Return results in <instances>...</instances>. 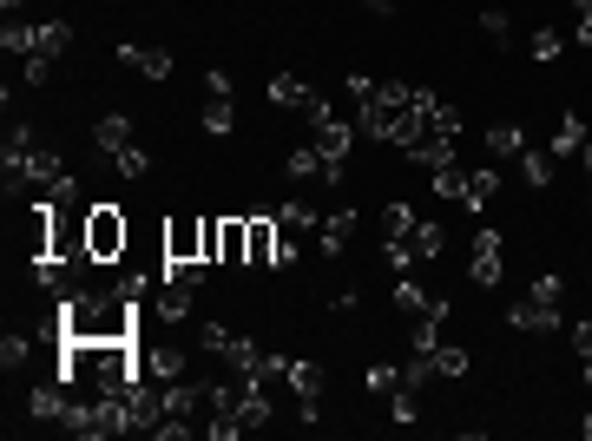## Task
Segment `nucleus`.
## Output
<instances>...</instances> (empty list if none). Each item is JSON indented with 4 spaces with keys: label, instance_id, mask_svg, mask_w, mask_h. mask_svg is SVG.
<instances>
[{
    "label": "nucleus",
    "instance_id": "nucleus-1",
    "mask_svg": "<svg viewBox=\"0 0 592 441\" xmlns=\"http://www.w3.org/2000/svg\"><path fill=\"white\" fill-rule=\"evenodd\" d=\"M139 316L132 290H60V323L73 343H132Z\"/></svg>",
    "mask_w": 592,
    "mask_h": 441
},
{
    "label": "nucleus",
    "instance_id": "nucleus-2",
    "mask_svg": "<svg viewBox=\"0 0 592 441\" xmlns=\"http://www.w3.org/2000/svg\"><path fill=\"white\" fill-rule=\"evenodd\" d=\"M125 244H132V224L119 205H86V257L93 264H119Z\"/></svg>",
    "mask_w": 592,
    "mask_h": 441
},
{
    "label": "nucleus",
    "instance_id": "nucleus-3",
    "mask_svg": "<svg viewBox=\"0 0 592 441\" xmlns=\"http://www.w3.org/2000/svg\"><path fill=\"white\" fill-rule=\"evenodd\" d=\"M244 231H250V251H244V264H257V270H270V264H290V244H283V231H277V211L270 218H244Z\"/></svg>",
    "mask_w": 592,
    "mask_h": 441
},
{
    "label": "nucleus",
    "instance_id": "nucleus-4",
    "mask_svg": "<svg viewBox=\"0 0 592 441\" xmlns=\"http://www.w3.org/2000/svg\"><path fill=\"white\" fill-rule=\"evenodd\" d=\"M310 132H316V145H323L329 158H349V145H356V119H343L329 99H316V106H310Z\"/></svg>",
    "mask_w": 592,
    "mask_h": 441
},
{
    "label": "nucleus",
    "instance_id": "nucleus-5",
    "mask_svg": "<svg viewBox=\"0 0 592 441\" xmlns=\"http://www.w3.org/2000/svg\"><path fill=\"white\" fill-rule=\"evenodd\" d=\"M158 264H204V218H172L165 224Z\"/></svg>",
    "mask_w": 592,
    "mask_h": 441
},
{
    "label": "nucleus",
    "instance_id": "nucleus-6",
    "mask_svg": "<svg viewBox=\"0 0 592 441\" xmlns=\"http://www.w3.org/2000/svg\"><path fill=\"white\" fill-rule=\"evenodd\" d=\"M468 284L494 290L500 284V231H474V251H468Z\"/></svg>",
    "mask_w": 592,
    "mask_h": 441
},
{
    "label": "nucleus",
    "instance_id": "nucleus-7",
    "mask_svg": "<svg viewBox=\"0 0 592 441\" xmlns=\"http://www.w3.org/2000/svg\"><path fill=\"white\" fill-rule=\"evenodd\" d=\"M283 382H290V395H296V422H316V395H323V369H316V363H290V369H283Z\"/></svg>",
    "mask_w": 592,
    "mask_h": 441
},
{
    "label": "nucleus",
    "instance_id": "nucleus-8",
    "mask_svg": "<svg viewBox=\"0 0 592 441\" xmlns=\"http://www.w3.org/2000/svg\"><path fill=\"white\" fill-rule=\"evenodd\" d=\"M264 93H270V106H277V112H303V119H310V106L323 99V93H310V86H303L296 73H270Z\"/></svg>",
    "mask_w": 592,
    "mask_h": 441
},
{
    "label": "nucleus",
    "instance_id": "nucleus-9",
    "mask_svg": "<svg viewBox=\"0 0 592 441\" xmlns=\"http://www.w3.org/2000/svg\"><path fill=\"white\" fill-rule=\"evenodd\" d=\"M316 244H323V257H343L349 244H356V211H329V218L316 224Z\"/></svg>",
    "mask_w": 592,
    "mask_h": 441
},
{
    "label": "nucleus",
    "instance_id": "nucleus-10",
    "mask_svg": "<svg viewBox=\"0 0 592 441\" xmlns=\"http://www.w3.org/2000/svg\"><path fill=\"white\" fill-rule=\"evenodd\" d=\"M66 402H73V389H66L60 376H47L40 389L27 395V415H40V422H60V415H66Z\"/></svg>",
    "mask_w": 592,
    "mask_h": 441
},
{
    "label": "nucleus",
    "instance_id": "nucleus-11",
    "mask_svg": "<svg viewBox=\"0 0 592 441\" xmlns=\"http://www.w3.org/2000/svg\"><path fill=\"white\" fill-rule=\"evenodd\" d=\"M586 145H592L586 119H579V112H560V126H553V145H546V152H553V158H579Z\"/></svg>",
    "mask_w": 592,
    "mask_h": 441
},
{
    "label": "nucleus",
    "instance_id": "nucleus-12",
    "mask_svg": "<svg viewBox=\"0 0 592 441\" xmlns=\"http://www.w3.org/2000/svg\"><path fill=\"white\" fill-rule=\"evenodd\" d=\"M119 66H132V73H145V79H172V53L165 47H119Z\"/></svg>",
    "mask_w": 592,
    "mask_h": 441
},
{
    "label": "nucleus",
    "instance_id": "nucleus-13",
    "mask_svg": "<svg viewBox=\"0 0 592 441\" xmlns=\"http://www.w3.org/2000/svg\"><path fill=\"white\" fill-rule=\"evenodd\" d=\"M507 323H514V330H527V336H546V330H560V310H546V303L520 297L514 310H507Z\"/></svg>",
    "mask_w": 592,
    "mask_h": 441
},
{
    "label": "nucleus",
    "instance_id": "nucleus-14",
    "mask_svg": "<svg viewBox=\"0 0 592 441\" xmlns=\"http://www.w3.org/2000/svg\"><path fill=\"white\" fill-rule=\"evenodd\" d=\"M139 356H145V376H152V382H178V376L191 369L178 343H165V349H139Z\"/></svg>",
    "mask_w": 592,
    "mask_h": 441
},
{
    "label": "nucleus",
    "instance_id": "nucleus-15",
    "mask_svg": "<svg viewBox=\"0 0 592 441\" xmlns=\"http://www.w3.org/2000/svg\"><path fill=\"white\" fill-rule=\"evenodd\" d=\"M93 145H99V152H125V145H139V139H132V119H125V112H106V119H99V126H93Z\"/></svg>",
    "mask_w": 592,
    "mask_h": 441
},
{
    "label": "nucleus",
    "instance_id": "nucleus-16",
    "mask_svg": "<svg viewBox=\"0 0 592 441\" xmlns=\"http://www.w3.org/2000/svg\"><path fill=\"white\" fill-rule=\"evenodd\" d=\"M158 389H165V415H198L204 409V382H158Z\"/></svg>",
    "mask_w": 592,
    "mask_h": 441
},
{
    "label": "nucleus",
    "instance_id": "nucleus-17",
    "mask_svg": "<svg viewBox=\"0 0 592 441\" xmlns=\"http://www.w3.org/2000/svg\"><path fill=\"white\" fill-rule=\"evenodd\" d=\"M520 152H527V132L514 119H494L487 126V158H520Z\"/></svg>",
    "mask_w": 592,
    "mask_h": 441
},
{
    "label": "nucleus",
    "instance_id": "nucleus-18",
    "mask_svg": "<svg viewBox=\"0 0 592 441\" xmlns=\"http://www.w3.org/2000/svg\"><path fill=\"white\" fill-rule=\"evenodd\" d=\"M494 198H500V172H494V165H481V172H468V198H461V205H468V211H487Z\"/></svg>",
    "mask_w": 592,
    "mask_h": 441
},
{
    "label": "nucleus",
    "instance_id": "nucleus-19",
    "mask_svg": "<svg viewBox=\"0 0 592 441\" xmlns=\"http://www.w3.org/2000/svg\"><path fill=\"white\" fill-rule=\"evenodd\" d=\"M323 165H329V152H323V145H296V152L290 158H283V172H290V178H323Z\"/></svg>",
    "mask_w": 592,
    "mask_h": 441
},
{
    "label": "nucleus",
    "instance_id": "nucleus-20",
    "mask_svg": "<svg viewBox=\"0 0 592 441\" xmlns=\"http://www.w3.org/2000/svg\"><path fill=\"white\" fill-rule=\"evenodd\" d=\"M402 237L415 244V257H441V251H448V231H441V224H428V218H415Z\"/></svg>",
    "mask_w": 592,
    "mask_h": 441
},
{
    "label": "nucleus",
    "instance_id": "nucleus-21",
    "mask_svg": "<svg viewBox=\"0 0 592 441\" xmlns=\"http://www.w3.org/2000/svg\"><path fill=\"white\" fill-rule=\"evenodd\" d=\"M520 178H527V185H553V152H546V145H527V152H520Z\"/></svg>",
    "mask_w": 592,
    "mask_h": 441
},
{
    "label": "nucleus",
    "instance_id": "nucleus-22",
    "mask_svg": "<svg viewBox=\"0 0 592 441\" xmlns=\"http://www.w3.org/2000/svg\"><path fill=\"white\" fill-rule=\"evenodd\" d=\"M40 47V27H27V20L7 14V27H0V53H33Z\"/></svg>",
    "mask_w": 592,
    "mask_h": 441
},
{
    "label": "nucleus",
    "instance_id": "nucleus-23",
    "mask_svg": "<svg viewBox=\"0 0 592 441\" xmlns=\"http://www.w3.org/2000/svg\"><path fill=\"white\" fill-rule=\"evenodd\" d=\"M389 415H395V428H415L421 422V389H389Z\"/></svg>",
    "mask_w": 592,
    "mask_h": 441
},
{
    "label": "nucleus",
    "instance_id": "nucleus-24",
    "mask_svg": "<svg viewBox=\"0 0 592 441\" xmlns=\"http://www.w3.org/2000/svg\"><path fill=\"white\" fill-rule=\"evenodd\" d=\"M244 251H250V231H244V218H224V244H218V264H244Z\"/></svg>",
    "mask_w": 592,
    "mask_h": 441
},
{
    "label": "nucleus",
    "instance_id": "nucleus-25",
    "mask_svg": "<svg viewBox=\"0 0 592 441\" xmlns=\"http://www.w3.org/2000/svg\"><path fill=\"white\" fill-rule=\"evenodd\" d=\"M527 297H533V303H546V310H560V303H566V277H560V270H540Z\"/></svg>",
    "mask_w": 592,
    "mask_h": 441
},
{
    "label": "nucleus",
    "instance_id": "nucleus-26",
    "mask_svg": "<svg viewBox=\"0 0 592 441\" xmlns=\"http://www.w3.org/2000/svg\"><path fill=\"white\" fill-rule=\"evenodd\" d=\"M435 191L448 198V205H461V198H468V172H461L454 158H448V165H435Z\"/></svg>",
    "mask_w": 592,
    "mask_h": 441
},
{
    "label": "nucleus",
    "instance_id": "nucleus-27",
    "mask_svg": "<svg viewBox=\"0 0 592 441\" xmlns=\"http://www.w3.org/2000/svg\"><path fill=\"white\" fill-rule=\"evenodd\" d=\"M66 47H73V27H66V20H40V47L33 53H53V60H60Z\"/></svg>",
    "mask_w": 592,
    "mask_h": 441
},
{
    "label": "nucleus",
    "instance_id": "nucleus-28",
    "mask_svg": "<svg viewBox=\"0 0 592 441\" xmlns=\"http://www.w3.org/2000/svg\"><path fill=\"white\" fill-rule=\"evenodd\" d=\"M435 376L461 382V376H468V349H461V343H441V349H435Z\"/></svg>",
    "mask_w": 592,
    "mask_h": 441
},
{
    "label": "nucleus",
    "instance_id": "nucleus-29",
    "mask_svg": "<svg viewBox=\"0 0 592 441\" xmlns=\"http://www.w3.org/2000/svg\"><path fill=\"white\" fill-rule=\"evenodd\" d=\"M231 343H237V330H224V323H198V349H204V356H231Z\"/></svg>",
    "mask_w": 592,
    "mask_h": 441
},
{
    "label": "nucleus",
    "instance_id": "nucleus-30",
    "mask_svg": "<svg viewBox=\"0 0 592 441\" xmlns=\"http://www.w3.org/2000/svg\"><path fill=\"white\" fill-rule=\"evenodd\" d=\"M112 165H119V178H145L152 172V152H145V145H125V152H112Z\"/></svg>",
    "mask_w": 592,
    "mask_h": 441
},
{
    "label": "nucleus",
    "instance_id": "nucleus-31",
    "mask_svg": "<svg viewBox=\"0 0 592 441\" xmlns=\"http://www.w3.org/2000/svg\"><path fill=\"white\" fill-rule=\"evenodd\" d=\"M362 389H369V395H389V389H402V369H395V363H375V369H362Z\"/></svg>",
    "mask_w": 592,
    "mask_h": 441
},
{
    "label": "nucleus",
    "instance_id": "nucleus-32",
    "mask_svg": "<svg viewBox=\"0 0 592 441\" xmlns=\"http://www.w3.org/2000/svg\"><path fill=\"white\" fill-rule=\"evenodd\" d=\"M237 126V106L231 99H211V106H204V132H231Z\"/></svg>",
    "mask_w": 592,
    "mask_h": 441
},
{
    "label": "nucleus",
    "instance_id": "nucleus-33",
    "mask_svg": "<svg viewBox=\"0 0 592 441\" xmlns=\"http://www.w3.org/2000/svg\"><path fill=\"white\" fill-rule=\"evenodd\" d=\"M560 47H566V40H560V27H540V33H533V60H560Z\"/></svg>",
    "mask_w": 592,
    "mask_h": 441
},
{
    "label": "nucleus",
    "instance_id": "nucleus-34",
    "mask_svg": "<svg viewBox=\"0 0 592 441\" xmlns=\"http://www.w3.org/2000/svg\"><path fill=\"white\" fill-rule=\"evenodd\" d=\"M158 284H204V264H158Z\"/></svg>",
    "mask_w": 592,
    "mask_h": 441
},
{
    "label": "nucleus",
    "instance_id": "nucleus-35",
    "mask_svg": "<svg viewBox=\"0 0 592 441\" xmlns=\"http://www.w3.org/2000/svg\"><path fill=\"white\" fill-rule=\"evenodd\" d=\"M27 356H33V336H7V343H0V363L7 369H20Z\"/></svg>",
    "mask_w": 592,
    "mask_h": 441
},
{
    "label": "nucleus",
    "instance_id": "nucleus-36",
    "mask_svg": "<svg viewBox=\"0 0 592 441\" xmlns=\"http://www.w3.org/2000/svg\"><path fill=\"white\" fill-rule=\"evenodd\" d=\"M53 66H60L53 53H27V86H47V79H53Z\"/></svg>",
    "mask_w": 592,
    "mask_h": 441
},
{
    "label": "nucleus",
    "instance_id": "nucleus-37",
    "mask_svg": "<svg viewBox=\"0 0 592 441\" xmlns=\"http://www.w3.org/2000/svg\"><path fill=\"white\" fill-rule=\"evenodd\" d=\"M218 244H224V218H204V264H218Z\"/></svg>",
    "mask_w": 592,
    "mask_h": 441
},
{
    "label": "nucleus",
    "instance_id": "nucleus-38",
    "mask_svg": "<svg viewBox=\"0 0 592 441\" xmlns=\"http://www.w3.org/2000/svg\"><path fill=\"white\" fill-rule=\"evenodd\" d=\"M343 93L362 106V99H375V79H369V73H349V79H343Z\"/></svg>",
    "mask_w": 592,
    "mask_h": 441
},
{
    "label": "nucleus",
    "instance_id": "nucleus-39",
    "mask_svg": "<svg viewBox=\"0 0 592 441\" xmlns=\"http://www.w3.org/2000/svg\"><path fill=\"white\" fill-rule=\"evenodd\" d=\"M481 27H487V33H494V40H507V27H514V20L500 14V7H487V14H481Z\"/></svg>",
    "mask_w": 592,
    "mask_h": 441
},
{
    "label": "nucleus",
    "instance_id": "nucleus-40",
    "mask_svg": "<svg viewBox=\"0 0 592 441\" xmlns=\"http://www.w3.org/2000/svg\"><path fill=\"white\" fill-rule=\"evenodd\" d=\"M573 349H579V356H592V316H579V323H573Z\"/></svg>",
    "mask_w": 592,
    "mask_h": 441
},
{
    "label": "nucleus",
    "instance_id": "nucleus-41",
    "mask_svg": "<svg viewBox=\"0 0 592 441\" xmlns=\"http://www.w3.org/2000/svg\"><path fill=\"white\" fill-rule=\"evenodd\" d=\"M408 224H415V211H408V205H389V237H402Z\"/></svg>",
    "mask_w": 592,
    "mask_h": 441
},
{
    "label": "nucleus",
    "instance_id": "nucleus-42",
    "mask_svg": "<svg viewBox=\"0 0 592 441\" xmlns=\"http://www.w3.org/2000/svg\"><path fill=\"white\" fill-rule=\"evenodd\" d=\"M362 7H375V14H389V7H395V0H362Z\"/></svg>",
    "mask_w": 592,
    "mask_h": 441
},
{
    "label": "nucleus",
    "instance_id": "nucleus-43",
    "mask_svg": "<svg viewBox=\"0 0 592 441\" xmlns=\"http://www.w3.org/2000/svg\"><path fill=\"white\" fill-rule=\"evenodd\" d=\"M579 165H586V178H592V145H586V152H579Z\"/></svg>",
    "mask_w": 592,
    "mask_h": 441
},
{
    "label": "nucleus",
    "instance_id": "nucleus-44",
    "mask_svg": "<svg viewBox=\"0 0 592 441\" xmlns=\"http://www.w3.org/2000/svg\"><path fill=\"white\" fill-rule=\"evenodd\" d=\"M579 435H586V441H592V409H586V422H579Z\"/></svg>",
    "mask_w": 592,
    "mask_h": 441
},
{
    "label": "nucleus",
    "instance_id": "nucleus-45",
    "mask_svg": "<svg viewBox=\"0 0 592 441\" xmlns=\"http://www.w3.org/2000/svg\"><path fill=\"white\" fill-rule=\"evenodd\" d=\"M0 7H7V14H20V0H0Z\"/></svg>",
    "mask_w": 592,
    "mask_h": 441
}]
</instances>
